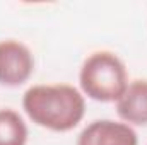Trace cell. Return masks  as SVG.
Returning a JSON list of instances; mask_svg holds the SVG:
<instances>
[{"label": "cell", "mask_w": 147, "mask_h": 145, "mask_svg": "<svg viewBox=\"0 0 147 145\" xmlns=\"http://www.w3.org/2000/svg\"><path fill=\"white\" fill-rule=\"evenodd\" d=\"M22 108L38 126L65 133L82 121L86 101L70 84H38L24 92Z\"/></svg>", "instance_id": "1"}, {"label": "cell", "mask_w": 147, "mask_h": 145, "mask_svg": "<svg viewBox=\"0 0 147 145\" xmlns=\"http://www.w3.org/2000/svg\"><path fill=\"white\" fill-rule=\"evenodd\" d=\"M79 84L84 96L89 99L98 103H116L128 85L127 67L113 51H94L80 67Z\"/></svg>", "instance_id": "2"}, {"label": "cell", "mask_w": 147, "mask_h": 145, "mask_svg": "<svg viewBox=\"0 0 147 145\" xmlns=\"http://www.w3.org/2000/svg\"><path fill=\"white\" fill-rule=\"evenodd\" d=\"M34 72V56L31 50L17 39L0 41V85L19 87Z\"/></svg>", "instance_id": "3"}, {"label": "cell", "mask_w": 147, "mask_h": 145, "mask_svg": "<svg viewBox=\"0 0 147 145\" xmlns=\"http://www.w3.org/2000/svg\"><path fill=\"white\" fill-rule=\"evenodd\" d=\"M77 145H139V138L123 121L94 119L79 133Z\"/></svg>", "instance_id": "4"}, {"label": "cell", "mask_w": 147, "mask_h": 145, "mask_svg": "<svg viewBox=\"0 0 147 145\" xmlns=\"http://www.w3.org/2000/svg\"><path fill=\"white\" fill-rule=\"evenodd\" d=\"M116 113L127 125H147V79H135L128 82L125 92L116 101Z\"/></svg>", "instance_id": "5"}, {"label": "cell", "mask_w": 147, "mask_h": 145, "mask_svg": "<svg viewBox=\"0 0 147 145\" xmlns=\"http://www.w3.org/2000/svg\"><path fill=\"white\" fill-rule=\"evenodd\" d=\"M28 126L22 116L10 108L0 109V145H26Z\"/></svg>", "instance_id": "6"}]
</instances>
